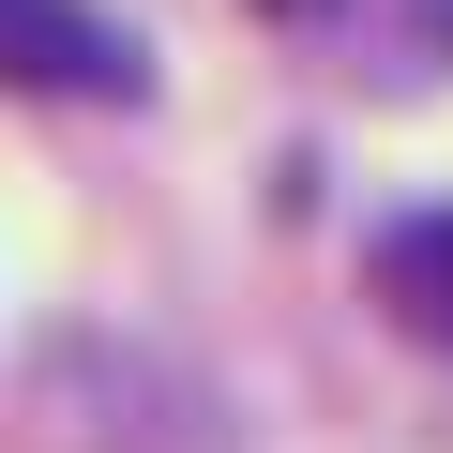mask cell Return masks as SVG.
<instances>
[{"instance_id": "1", "label": "cell", "mask_w": 453, "mask_h": 453, "mask_svg": "<svg viewBox=\"0 0 453 453\" xmlns=\"http://www.w3.org/2000/svg\"><path fill=\"white\" fill-rule=\"evenodd\" d=\"M0 91H46V106H136L151 46L91 0H0Z\"/></svg>"}, {"instance_id": "2", "label": "cell", "mask_w": 453, "mask_h": 453, "mask_svg": "<svg viewBox=\"0 0 453 453\" xmlns=\"http://www.w3.org/2000/svg\"><path fill=\"white\" fill-rule=\"evenodd\" d=\"M363 288L393 303V333H408V348H438V363H453V211H408V226H378Z\"/></svg>"}, {"instance_id": "3", "label": "cell", "mask_w": 453, "mask_h": 453, "mask_svg": "<svg viewBox=\"0 0 453 453\" xmlns=\"http://www.w3.org/2000/svg\"><path fill=\"white\" fill-rule=\"evenodd\" d=\"M257 16H348V0H257Z\"/></svg>"}]
</instances>
